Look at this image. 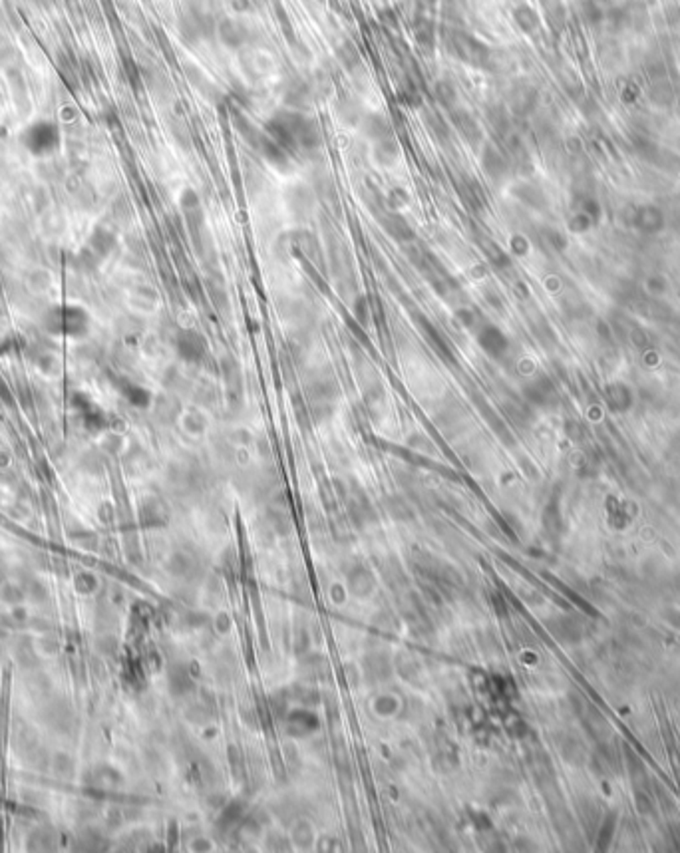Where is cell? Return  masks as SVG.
<instances>
[{"label": "cell", "mask_w": 680, "mask_h": 853, "mask_svg": "<svg viewBox=\"0 0 680 853\" xmlns=\"http://www.w3.org/2000/svg\"><path fill=\"white\" fill-rule=\"evenodd\" d=\"M265 131L290 155L319 150L322 136L317 121L299 110L277 111L265 126Z\"/></svg>", "instance_id": "obj_1"}, {"label": "cell", "mask_w": 680, "mask_h": 853, "mask_svg": "<svg viewBox=\"0 0 680 853\" xmlns=\"http://www.w3.org/2000/svg\"><path fill=\"white\" fill-rule=\"evenodd\" d=\"M40 326L54 336L80 339L90 331V314L76 304H54L48 311H44Z\"/></svg>", "instance_id": "obj_2"}, {"label": "cell", "mask_w": 680, "mask_h": 853, "mask_svg": "<svg viewBox=\"0 0 680 853\" xmlns=\"http://www.w3.org/2000/svg\"><path fill=\"white\" fill-rule=\"evenodd\" d=\"M444 44L450 54H454L458 60L470 64L473 68H490L491 66V50L488 44L478 40L473 34L461 31L458 26H446L444 28Z\"/></svg>", "instance_id": "obj_3"}, {"label": "cell", "mask_w": 680, "mask_h": 853, "mask_svg": "<svg viewBox=\"0 0 680 853\" xmlns=\"http://www.w3.org/2000/svg\"><path fill=\"white\" fill-rule=\"evenodd\" d=\"M22 145L31 151L32 155H48L60 145V130L52 121H36L28 126L22 133Z\"/></svg>", "instance_id": "obj_4"}, {"label": "cell", "mask_w": 680, "mask_h": 853, "mask_svg": "<svg viewBox=\"0 0 680 853\" xmlns=\"http://www.w3.org/2000/svg\"><path fill=\"white\" fill-rule=\"evenodd\" d=\"M175 351H177V354L183 361L195 364V362H201L205 358L207 341H205V336L201 332L185 329V331H180L177 339H175Z\"/></svg>", "instance_id": "obj_5"}, {"label": "cell", "mask_w": 680, "mask_h": 853, "mask_svg": "<svg viewBox=\"0 0 680 853\" xmlns=\"http://www.w3.org/2000/svg\"><path fill=\"white\" fill-rule=\"evenodd\" d=\"M217 38L231 50H241L251 40V28L239 18H223L217 22Z\"/></svg>", "instance_id": "obj_6"}, {"label": "cell", "mask_w": 680, "mask_h": 853, "mask_svg": "<svg viewBox=\"0 0 680 853\" xmlns=\"http://www.w3.org/2000/svg\"><path fill=\"white\" fill-rule=\"evenodd\" d=\"M478 342H480L481 351L495 361L503 358L510 351V339L495 324H481L478 331Z\"/></svg>", "instance_id": "obj_7"}, {"label": "cell", "mask_w": 680, "mask_h": 853, "mask_svg": "<svg viewBox=\"0 0 680 853\" xmlns=\"http://www.w3.org/2000/svg\"><path fill=\"white\" fill-rule=\"evenodd\" d=\"M450 120H451V126L458 130V133H460L464 140L470 143L471 148H476V145H480L481 140H483V133H481V128L480 123H478V120L471 116L468 110H461V108H451L450 110Z\"/></svg>", "instance_id": "obj_8"}, {"label": "cell", "mask_w": 680, "mask_h": 853, "mask_svg": "<svg viewBox=\"0 0 680 853\" xmlns=\"http://www.w3.org/2000/svg\"><path fill=\"white\" fill-rule=\"evenodd\" d=\"M481 167L491 181H501L510 171V161L493 143H486L481 151Z\"/></svg>", "instance_id": "obj_9"}, {"label": "cell", "mask_w": 680, "mask_h": 853, "mask_svg": "<svg viewBox=\"0 0 680 853\" xmlns=\"http://www.w3.org/2000/svg\"><path fill=\"white\" fill-rule=\"evenodd\" d=\"M632 225H635L642 235H657V233L662 231V227H664V217H662V213H660L657 207L645 205V207H639V209L635 211Z\"/></svg>", "instance_id": "obj_10"}, {"label": "cell", "mask_w": 680, "mask_h": 853, "mask_svg": "<svg viewBox=\"0 0 680 853\" xmlns=\"http://www.w3.org/2000/svg\"><path fill=\"white\" fill-rule=\"evenodd\" d=\"M458 195H460V199L464 201V205L468 209L481 211L486 207V193L481 189L480 183L473 177H470V175H464L458 181Z\"/></svg>", "instance_id": "obj_11"}, {"label": "cell", "mask_w": 680, "mask_h": 853, "mask_svg": "<svg viewBox=\"0 0 680 853\" xmlns=\"http://www.w3.org/2000/svg\"><path fill=\"white\" fill-rule=\"evenodd\" d=\"M380 225L384 231L390 235L392 239H396V241H412L416 235H414V229L410 227V223L406 221L402 215H398V213H394V211H388V213H382L380 215Z\"/></svg>", "instance_id": "obj_12"}, {"label": "cell", "mask_w": 680, "mask_h": 853, "mask_svg": "<svg viewBox=\"0 0 680 853\" xmlns=\"http://www.w3.org/2000/svg\"><path fill=\"white\" fill-rule=\"evenodd\" d=\"M525 398L533 402V404H537V406H547V404H551L557 398V392H555V386H553V382L547 376H539V378L531 380L525 386Z\"/></svg>", "instance_id": "obj_13"}, {"label": "cell", "mask_w": 680, "mask_h": 853, "mask_svg": "<svg viewBox=\"0 0 680 853\" xmlns=\"http://www.w3.org/2000/svg\"><path fill=\"white\" fill-rule=\"evenodd\" d=\"M312 84L307 80H300V78H295V80H290L289 84H287V90H285V101L289 104L292 110H300V108H307L310 104V98H312Z\"/></svg>", "instance_id": "obj_14"}, {"label": "cell", "mask_w": 680, "mask_h": 853, "mask_svg": "<svg viewBox=\"0 0 680 853\" xmlns=\"http://www.w3.org/2000/svg\"><path fill=\"white\" fill-rule=\"evenodd\" d=\"M362 131H364V136H366L368 140L374 141V143L392 138L390 121H388L386 116H382V114H366V116L362 118Z\"/></svg>", "instance_id": "obj_15"}, {"label": "cell", "mask_w": 680, "mask_h": 853, "mask_svg": "<svg viewBox=\"0 0 680 853\" xmlns=\"http://www.w3.org/2000/svg\"><path fill=\"white\" fill-rule=\"evenodd\" d=\"M414 38H416L418 46L426 54H430L434 50V46H436V24L422 12L414 21Z\"/></svg>", "instance_id": "obj_16"}, {"label": "cell", "mask_w": 680, "mask_h": 853, "mask_svg": "<svg viewBox=\"0 0 680 853\" xmlns=\"http://www.w3.org/2000/svg\"><path fill=\"white\" fill-rule=\"evenodd\" d=\"M605 398L615 412H625L632 406V390L625 382H613L605 386Z\"/></svg>", "instance_id": "obj_17"}, {"label": "cell", "mask_w": 680, "mask_h": 853, "mask_svg": "<svg viewBox=\"0 0 680 853\" xmlns=\"http://www.w3.org/2000/svg\"><path fill=\"white\" fill-rule=\"evenodd\" d=\"M424 123H426L428 131H430L436 140L442 141V143H448V141H450L451 126L444 120V116H442L440 111L430 110V108L424 110Z\"/></svg>", "instance_id": "obj_18"}, {"label": "cell", "mask_w": 680, "mask_h": 853, "mask_svg": "<svg viewBox=\"0 0 680 853\" xmlns=\"http://www.w3.org/2000/svg\"><path fill=\"white\" fill-rule=\"evenodd\" d=\"M336 58H339V62L346 68V70H356V68H361L362 66V58H361V52H358V48H356V44L351 40L342 42L339 48H336Z\"/></svg>", "instance_id": "obj_19"}, {"label": "cell", "mask_w": 680, "mask_h": 853, "mask_svg": "<svg viewBox=\"0 0 680 853\" xmlns=\"http://www.w3.org/2000/svg\"><path fill=\"white\" fill-rule=\"evenodd\" d=\"M434 100L438 101L442 108H446V110L456 108V101H458L456 86L448 80H438L434 84Z\"/></svg>", "instance_id": "obj_20"}, {"label": "cell", "mask_w": 680, "mask_h": 853, "mask_svg": "<svg viewBox=\"0 0 680 853\" xmlns=\"http://www.w3.org/2000/svg\"><path fill=\"white\" fill-rule=\"evenodd\" d=\"M513 195H515L521 203L530 205L533 209H541V207L545 205V197H543L541 189H537V187L531 185V183H520V185L513 189Z\"/></svg>", "instance_id": "obj_21"}, {"label": "cell", "mask_w": 680, "mask_h": 853, "mask_svg": "<svg viewBox=\"0 0 680 853\" xmlns=\"http://www.w3.org/2000/svg\"><path fill=\"white\" fill-rule=\"evenodd\" d=\"M398 155H400V150H398V143L394 141V138L374 143V160L378 161L380 165H392L394 161L398 160Z\"/></svg>", "instance_id": "obj_22"}, {"label": "cell", "mask_w": 680, "mask_h": 853, "mask_svg": "<svg viewBox=\"0 0 680 853\" xmlns=\"http://www.w3.org/2000/svg\"><path fill=\"white\" fill-rule=\"evenodd\" d=\"M398 96H400L402 104H406V106H410V108H418V106H422L420 86H418V82H414L412 78H406V80L400 82Z\"/></svg>", "instance_id": "obj_23"}, {"label": "cell", "mask_w": 680, "mask_h": 853, "mask_svg": "<svg viewBox=\"0 0 680 853\" xmlns=\"http://www.w3.org/2000/svg\"><path fill=\"white\" fill-rule=\"evenodd\" d=\"M481 251L486 253V257L490 259V263H493L495 267H500V269H505V267H510V257H508V253L501 249L498 243H493L491 239H483V243H481Z\"/></svg>", "instance_id": "obj_24"}, {"label": "cell", "mask_w": 680, "mask_h": 853, "mask_svg": "<svg viewBox=\"0 0 680 853\" xmlns=\"http://www.w3.org/2000/svg\"><path fill=\"white\" fill-rule=\"evenodd\" d=\"M114 243H116L114 235L108 229H104V227H98L96 231L92 233V251H96L98 255H108L111 251V247H114Z\"/></svg>", "instance_id": "obj_25"}, {"label": "cell", "mask_w": 680, "mask_h": 853, "mask_svg": "<svg viewBox=\"0 0 680 853\" xmlns=\"http://www.w3.org/2000/svg\"><path fill=\"white\" fill-rule=\"evenodd\" d=\"M513 18H515V22H517L525 32H531L537 26V14L531 11L530 6H520V9H515V11H513Z\"/></svg>", "instance_id": "obj_26"}, {"label": "cell", "mask_w": 680, "mask_h": 853, "mask_svg": "<svg viewBox=\"0 0 680 853\" xmlns=\"http://www.w3.org/2000/svg\"><path fill=\"white\" fill-rule=\"evenodd\" d=\"M424 332H426L428 341L432 342V346H434V348H438V352H440V354H444V356H451L450 346H448V342H446V339H444L440 332H438V331H436V329H434V326H432L430 322L424 321ZM451 358H454V356H451Z\"/></svg>", "instance_id": "obj_27"}, {"label": "cell", "mask_w": 680, "mask_h": 853, "mask_svg": "<svg viewBox=\"0 0 680 853\" xmlns=\"http://www.w3.org/2000/svg\"><path fill=\"white\" fill-rule=\"evenodd\" d=\"M488 120H490V126L493 128V130L498 131V133H505L508 131V114H505V110L503 108H500V106H491V108H488Z\"/></svg>", "instance_id": "obj_28"}, {"label": "cell", "mask_w": 680, "mask_h": 853, "mask_svg": "<svg viewBox=\"0 0 680 853\" xmlns=\"http://www.w3.org/2000/svg\"><path fill=\"white\" fill-rule=\"evenodd\" d=\"M124 394H126L133 404H140V406L148 404V400H150V394L143 390V388H140V386H136V384H128V386L124 388Z\"/></svg>", "instance_id": "obj_29"}, {"label": "cell", "mask_w": 680, "mask_h": 853, "mask_svg": "<svg viewBox=\"0 0 680 853\" xmlns=\"http://www.w3.org/2000/svg\"><path fill=\"white\" fill-rule=\"evenodd\" d=\"M647 287H649V291L652 292V295H662V292L669 291V282H667V279H662V277H652V279H649V281H647Z\"/></svg>", "instance_id": "obj_30"}, {"label": "cell", "mask_w": 680, "mask_h": 853, "mask_svg": "<svg viewBox=\"0 0 680 853\" xmlns=\"http://www.w3.org/2000/svg\"><path fill=\"white\" fill-rule=\"evenodd\" d=\"M416 4H418V9L422 11H428V9H432L434 4H436V0H416Z\"/></svg>", "instance_id": "obj_31"}, {"label": "cell", "mask_w": 680, "mask_h": 853, "mask_svg": "<svg viewBox=\"0 0 680 853\" xmlns=\"http://www.w3.org/2000/svg\"><path fill=\"white\" fill-rule=\"evenodd\" d=\"M40 2H46V0H40Z\"/></svg>", "instance_id": "obj_32"}, {"label": "cell", "mask_w": 680, "mask_h": 853, "mask_svg": "<svg viewBox=\"0 0 680 853\" xmlns=\"http://www.w3.org/2000/svg\"><path fill=\"white\" fill-rule=\"evenodd\" d=\"M679 225H680V219H679Z\"/></svg>", "instance_id": "obj_33"}]
</instances>
